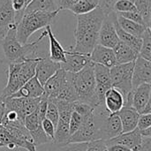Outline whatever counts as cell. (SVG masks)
<instances>
[{"label":"cell","mask_w":151,"mask_h":151,"mask_svg":"<svg viewBox=\"0 0 151 151\" xmlns=\"http://www.w3.org/2000/svg\"><path fill=\"white\" fill-rule=\"evenodd\" d=\"M115 27H116V31H117V35L119 39L120 42L126 43L127 45H128L133 50H134L138 55L141 50V46H142V38L134 36L128 33H127L126 31H124L119 25L117 22V17L115 19Z\"/></svg>","instance_id":"obj_25"},{"label":"cell","mask_w":151,"mask_h":151,"mask_svg":"<svg viewBox=\"0 0 151 151\" xmlns=\"http://www.w3.org/2000/svg\"><path fill=\"white\" fill-rule=\"evenodd\" d=\"M118 14L121 15L122 17L127 19H130V20H132L134 22H136L138 24H141V25H143V26L147 27L146 23L144 22V20H143V19L142 17V15L137 11H135V12H122V13H118Z\"/></svg>","instance_id":"obj_40"},{"label":"cell","mask_w":151,"mask_h":151,"mask_svg":"<svg viewBox=\"0 0 151 151\" xmlns=\"http://www.w3.org/2000/svg\"><path fill=\"white\" fill-rule=\"evenodd\" d=\"M15 13L10 0H0V43L8 31L16 27Z\"/></svg>","instance_id":"obj_12"},{"label":"cell","mask_w":151,"mask_h":151,"mask_svg":"<svg viewBox=\"0 0 151 151\" xmlns=\"http://www.w3.org/2000/svg\"><path fill=\"white\" fill-rule=\"evenodd\" d=\"M142 137L140 134V131L135 128L134 130L127 133H121L119 135L105 141L106 146L119 144L128 148L132 151H139L142 146Z\"/></svg>","instance_id":"obj_10"},{"label":"cell","mask_w":151,"mask_h":151,"mask_svg":"<svg viewBox=\"0 0 151 151\" xmlns=\"http://www.w3.org/2000/svg\"><path fill=\"white\" fill-rule=\"evenodd\" d=\"M90 60L95 64H99L108 68L113 67L117 65L113 50L97 44L90 54Z\"/></svg>","instance_id":"obj_17"},{"label":"cell","mask_w":151,"mask_h":151,"mask_svg":"<svg viewBox=\"0 0 151 151\" xmlns=\"http://www.w3.org/2000/svg\"><path fill=\"white\" fill-rule=\"evenodd\" d=\"M149 127H151V113L150 114H140L136 128L141 131Z\"/></svg>","instance_id":"obj_42"},{"label":"cell","mask_w":151,"mask_h":151,"mask_svg":"<svg viewBox=\"0 0 151 151\" xmlns=\"http://www.w3.org/2000/svg\"><path fill=\"white\" fill-rule=\"evenodd\" d=\"M47 31V36L49 37V43H50V53H49V58L54 62L57 63H65V54H66V50L63 48L61 43L58 42V40L56 38L54 35L51 27L49 26L46 28Z\"/></svg>","instance_id":"obj_21"},{"label":"cell","mask_w":151,"mask_h":151,"mask_svg":"<svg viewBox=\"0 0 151 151\" xmlns=\"http://www.w3.org/2000/svg\"><path fill=\"white\" fill-rule=\"evenodd\" d=\"M4 115H5V105H4V103L2 102L0 104V125H2Z\"/></svg>","instance_id":"obj_48"},{"label":"cell","mask_w":151,"mask_h":151,"mask_svg":"<svg viewBox=\"0 0 151 151\" xmlns=\"http://www.w3.org/2000/svg\"><path fill=\"white\" fill-rule=\"evenodd\" d=\"M93 113V112H92ZM96 129L93 119V114L85 117L81 127L69 138V142H90L96 141Z\"/></svg>","instance_id":"obj_11"},{"label":"cell","mask_w":151,"mask_h":151,"mask_svg":"<svg viewBox=\"0 0 151 151\" xmlns=\"http://www.w3.org/2000/svg\"><path fill=\"white\" fill-rule=\"evenodd\" d=\"M73 85L78 96V102L89 104L93 108L100 104L96 94V81L94 63L89 62L82 70L73 73Z\"/></svg>","instance_id":"obj_4"},{"label":"cell","mask_w":151,"mask_h":151,"mask_svg":"<svg viewBox=\"0 0 151 151\" xmlns=\"http://www.w3.org/2000/svg\"><path fill=\"white\" fill-rule=\"evenodd\" d=\"M117 22H118V25L124 31H126L127 33H128L134 36L139 37V38H142L144 32L148 28V27L138 24L130 19H127L118 13H117Z\"/></svg>","instance_id":"obj_24"},{"label":"cell","mask_w":151,"mask_h":151,"mask_svg":"<svg viewBox=\"0 0 151 151\" xmlns=\"http://www.w3.org/2000/svg\"><path fill=\"white\" fill-rule=\"evenodd\" d=\"M85 117L81 116L75 111H73L71 114V118L69 120V131H70V135L74 134L82 125L84 121Z\"/></svg>","instance_id":"obj_38"},{"label":"cell","mask_w":151,"mask_h":151,"mask_svg":"<svg viewBox=\"0 0 151 151\" xmlns=\"http://www.w3.org/2000/svg\"><path fill=\"white\" fill-rule=\"evenodd\" d=\"M116 17L117 13L115 12H111L105 15L99 30L98 44L113 49L119 42L115 27Z\"/></svg>","instance_id":"obj_6"},{"label":"cell","mask_w":151,"mask_h":151,"mask_svg":"<svg viewBox=\"0 0 151 151\" xmlns=\"http://www.w3.org/2000/svg\"><path fill=\"white\" fill-rule=\"evenodd\" d=\"M99 5V0H78L77 3L69 10L75 16L92 12Z\"/></svg>","instance_id":"obj_27"},{"label":"cell","mask_w":151,"mask_h":151,"mask_svg":"<svg viewBox=\"0 0 151 151\" xmlns=\"http://www.w3.org/2000/svg\"><path fill=\"white\" fill-rule=\"evenodd\" d=\"M77 26L74 31L75 45L72 51L90 56L94 48L98 44V35L102 22L105 17L98 6L92 12L77 15Z\"/></svg>","instance_id":"obj_1"},{"label":"cell","mask_w":151,"mask_h":151,"mask_svg":"<svg viewBox=\"0 0 151 151\" xmlns=\"http://www.w3.org/2000/svg\"><path fill=\"white\" fill-rule=\"evenodd\" d=\"M45 119L50 120L54 125V127L56 128V126L59 119V114H58L57 106L50 100H48V106H47V111H46V114H45Z\"/></svg>","instance_id":"obj_37"},{"label":"cell","mask_w":151,"mask_h":151,"mask_svg":"<svg viewBox=\"0 0 151 151\" xmlns=\"http://www.w3.org/2000/svg\"><path fill=\"white\" fill-rule=\"evenodd\" d=\"M41 126H42V130L46 134V135L51 140V142H54V134H55V127H54V125L50 120H48L47 119H44L41 122Z\"/></svg>","instance_id":"obj_41"},{"label":"cell","mask_w":151,"mask_h":151,"mask_svg":"<svg viewBox=\"0 0 151 151\" xmlns=\"http://www.w3.org/2000/svg\"><path fill=\"white\" fill-rule=\"evenodd\" d=\"M29 134H30V136H31V138L33 140V142L35 145V147L42 146V145L52 142L51 140L46 135V134L42 130V126L40 127H38L37 129L29 132Z\"/></svg>","instance_id":"obj_33"},{"label":"cell","mask_w":151,"mask_h":151,"mask_svg":"<svg viewBox=\"0 0 151 151\" xmlns=\"http://www.w3.org/2000/svg\"><path fill=\"white\" fill-rule=\"evenodd\" d=\"M24 127L28 132L34 131L41 127V121L39 120L37 111H34L27 115L24 119Z\"/></svg>","instance_id":"obj_35"},{"label":"cell","mask_w":151,"mask_h":151,"mask_svg":"<svg viewBox=\"0 0 151 151\" xmlns=\"http://www.w3.org/2000/svg\"><path fill=\"white\" fill-rule=\"evenodd\" d=\"M4 58H1V56H0V64L4 63Z\"/></svg>","instance_id":"obj_51"},{"label":"cell","mask_w":151,"mask_h":151,"mask_svg":"<svg viewBox=\"0 0 151 151\" xmlns=\"http://www.w3.org/2000/svg\"><path fill=\"white\" fill-rule=\"evenodd\" d=\"M44 94L43 86L39 82L37 78L35 76L25 83L17 92L12 94L7 98H38L42 96Z\"/></svg>","instance_id":"obj_18"},{"label":"cell","mask_w":151,"mask_h":151,"mask_svg":"<svg viewBox=\"0 0 151 151\" xmlns=\"http://www.w3.org/2000/svg\"><path fill=\"white\" fill-rule=\"evenodd\" d=\"M70 131H69V123L64 122L62 120H58L54 134V142L58 144H65L69 142L70 138Z\"/></svg>","instance_id":"obj_28"},{"label":"cell","mask_w":151,"mask_h":151,"mask_svg":"<svg viewBox=\"0 0 151 151\" xmlns=\"http://www.w3.org/2000/svg\"><path fill=\"white\" fill-rule=\"evenodd\" d=\"M52 12L56 11H59L57 0H32L30 4L25 10V12Z\"/></svg>","instance_id":"obj_26"},{"label":"cell","mask_w":151,"mask_h":151,"mask_svg":"<svg viewBox=\"0 0 151 151\" xmlns=\"http://www.w3.org/2000/svg\"><path fill=\"white\" fill-rule=\"evenodd\" d=\"M118 0H99V7L103 10L105 15L109 14L113 11V5ZM133 2V0H131Z\"/></svg>","instance_id":"obj_44"},{"label":"cell","mask_w":151,"mask_h":151,"mask_svg":"<svg viewBox=\"0 0 151 151\" xmlns=\"http://www.w3.org/2000/svg\"><path fill=\"white\" fill-rule=\"evenodd\" d=\"M94 75L96 81V94L100 104L104 103V96L111 88L110 68L94 63Z\"/></svg>","instance_id":"obj_8"},{"label":"cell","mask_w":151,"mask_h":151,"mask_svg":"<svg viewBox=\"0 0 151 151\" xmlns=\"http://www.w3.org/2000/svg\"><path fill=\"white\" fill-rule=\"evenodd\" d=\"M140 134H141L142 137H143V138H150V137H151V127L146 128L144 130H141Z\"/></svg>","instance_id":"obj_49"},{"label":"cell","mask_w":151,"mask_h":151,"mask_svg":"<svg viewBox=\"0 0 151 151\" xmlns=\"http://www.w3.org/2000/svg\"><path fill=\"white\" fill-rule=\"evenodd\" d=\"M117 114L121 122L122 133L131 132L136 128L140 114L134 107L124 106Z\"/></svg>","instance_id":"obj_20"},{"label":"cell","mask_w":151,"mask_h":151,"mask_svg":"<svg viewBox=\"0 0 151 151\" xmlns=\"http://www.w3.org/2000/svg\"><path fill=\"white\" fill-rule=\"evenodd\" d=\"M66 81V72L60 68L43 85L44 96L49 99H56L62 91Z\"/></svg>","instance_id":"obj_13"},{"label":"cell","mask_w":151,"mask_h":151,"mask_svg":"<svg viewBox=\"0 0 151 151\" xmlns=\"http://www.w3.org/2000/svg\"><path fill=\"white\" fill-rule=\"evenodd\" d=\"M61 68L60 63H57L50 59L49 56L42 57L35 66V77L43 86L45 82Z\"/></svg>","instance_id":"obj_15"},{"label":"cell","mask_w":151,"mask_h":151,"mask_svg":"<svg viewBox=\"0 0 151 151\" xmlns=\"http://www.w3.org/2000/svg\"><path fill=\"white\" fill-rule=\"evenodd\" d=\"M88 142H67L65 144H58L54 142L50 143L48 151H86Z\"/></svg>","instance_id":"obj_29"},{"label":"cell","mask_w":151,"mask_h":151,"mask_svg":"<svg viewBox=\"0 0 151 151\" xmlns=\"http://www.w3.org/2000/svg\"><path fill=\"white\" fill-rule=\"evenodd\" d=\"M86 151H107V146L105 141L96 140L88 143Z\"/></svg>","instance_id":"obj_43"},{"label":"cell","mask_w":151,"mask_h":151,"mask_svg":"<svg viewBox=\"0 0 151 151\" xmlns=\"http://www.w3.org/2000/svg\"><path fill=\"white\" fill-rule=\"evenodd\" d=\"M0 151H5V150H4V149H3V148H0Z\"/></svg>","instance_id":"obj_52"},{"label":"cell","mask_w":151,"mask_h":151,"mask_svg":"<svg viewBox=\"0 0 151 151\" xmlns=\"http://www.w3.org/2000/svg\"><path fill=\"white\" fill-rule=\"evenodd\" d=\"M113 11L117 13L129 12L137 11L131 0H118L113 5Z\"/></svg>","instance_id":"obj_36"},{"label":"cell","mask_w":151,"mask_h":151,"mask_svg":"<svg viewBox=\"0 0 151 151\" xmlns=\"http://www.w3.org/2000/svg\"><path fill=\"white\" fill-rule=\"evenodd\" d=\"M117 64H127L134 62L138 54L133 50L128 45L119 41V42L112 49Z\"/></svg>","instance_id":"obj_23"},{"label":"cell","mask_w":151,"mask_h":151,"mask_svg":"<svg viewBox=\"0 0 151 151\" xmlns=\"http://www.w3.org/2000/svg\"><path fill=\"white\" fill-rule=\"evenodd\" d=\"M41 97L38 98H5L4 100L5 110L14 111L18 115L24 120L25 117L36 111L39 101Z\"/></svg>","instance_id":"obj_7"},{"label":"cell","mask_w":151,"mask_h":151,"mask_svg":"<svg viewBox=\"0 0 151 151\" xmlns=\"http://www.w3.org/2000/svg\"><path fill=\"white\" fill-rule=\"evenodd\" d=\"M139 151H151V137L150 138H143L142 146Z\"/></svg>","instance_id":"obj_46"},{"label":"cell","mask_w":151,"mask_h":151,"mask_svg":"<svg viewBox=\"0 0 151 151\" xmlns=\"http://www.w3.org/2000/svg\"><path fill=\"white\" fill-rule=\"evenodd\" d=\"M137 12L142 15L148 27H150L151 0H133Z\"/></svg>","instance_id":"obj_30"},{"label":"cell","mask_w":151,"mask_h":151,"mask_svg":"<svg viewBox=\"0 0 151 151\" xmlns=\"http://www.w3.org/2000/svg\"><path fill=\"white\" fill-rule=\"evenodd\" d=\"M124 97L115 88H111L104 96V105L111 113H117L124 107Z\"/></svg>","instance_id":"obj_22"},{"label":"cell","mask_w":151,"mask_h":151,"mask_svg":"<svg viewBox=\"0 0 151 151\" xmlns=\"http://www.w3.org/2000/svg\"><path fill=\"white\" fill-rule=\"evenodd\" d=\"M94 108L88 104L82 102H75L73 106V111L77 112L82 117H88L92 114Z\"/></svg>","instance_id":"obj_39"},{"label":"cell","mask_w":151,"mask_h":151,"mask_svg":"<svg viewBox=\"0 0 151 151\" xmlns=\"http://www.w3.org/2000/svg\"><path fill=\"white\" fill-rule=\"evenodd\" d=\"M89 62H91L89 56L77 53L71 50H66L65 61V63L60 64V65L64 71L76 73L82 70Z\"/></svg>","instance_id":"obj_14"},{"label":"cell","mask_w":151,"mask_h":151,"mask_svg":"<svg viewBox=\"0 0 151 151\" xmlns=\"http://www.w3.org/2000/svg\"><path fill=\"white\" fill-rule=\"evenodd\" d=\"M19 64L20 63L9 64L7 72V83L2 93L0 94L4 100L11 96L22 87L19 78Z\"/></svg>","instance_id":"obj_16"},{"label":"cell","mask_w":151,"mask_h":151,"mask_svg":"<svg viewBox=\"0 0 151 151\" xmlns=\"http://www.w3.org/2000/svg\"><path fill=\"white\" fill-rule=\"evenodd\" d=\"M134 64V62L127 64H117L113 67L110 68L111 87L115 88L122 94L124 101L127 96L133 90L132 76Z\"/></svg>","instance_id":"obj_5"},{"label":"cell","mask_w":151,"mask_h":151,"mask_svg":"<svg viewBox=\"0 0 151 151\" xmlns=\"http://www.w3.org/2000/svg\"><path fill=\"white\" fill-rule=\"evenodd\" d=\"M58 13L59 11L52 12L39 11L24 12L16 26V36L18 41L21 44L27 43L29 37L34 33L51 26Z\"/></svg>","instance_id":"obj_3"},{"label":"cell","mask_w":151,"mask_h":151,"mask_svg":"<svg viewBox=\"0 0 151 151\" xmlns=\"http://www.w3.org/2000/svg\"><path fill=\"white\" fill-rule=\"evenodd\" d=\"M2 102H4V98H3V97H2V96L0 95V104H1Z\"/></svg>","instance_id":"obj_50"},{"label":"cell","mask_w":151,"mask_h":151,"mask_svg":"<svg viewBox=\"0 0 151 151\" xmlns=\"http://www.w3.org/2000/svg\"><path fill=\"white\" fill-rule=\"evenodd\" d=\"M10 1L15 13V20L17 24L21 19V17L23 16L26 8L27 7V5L30 4L32 0H10Z\"/></svg>","instance_id":"obj_34"},{"label":"cell","mask_w":151,"mask_h":151,"mask_svg":"<svg viewBox=\"0 0 151 151\" xmlns=\"http://www.w3.org/2000/svg\"><path fill=\"white\" fill-rule=\"evenodd\" d=\"M78 0H57L58 10H70Z\"/></svg>","instance_id":"obj_45"},{"label":"cell","mask_w":151,"mask_h":151,"mask_svg":"<svg viewBox=\"0 0 151 151\" xmlns=\"http://www.w3.org/2000/svg\"><path fill=\"white\" fill-rule=\"evenodd\" d=\"M151 84L144 83L132 90V107L139 114L142 113L146 104L151 100Z\"/></svg>","instance_id":"obj_19"},{"label":"cell","mask_w":151,"mask_h":151,"mask_svg":"<svg viewBox=\"0 0 151 151\" xmlns=\"http://www.w3.org/2000/svg\"><path fill=\"white\" fill-rule=\"evenodd\" d=\"M0 148L7 149L8 151H15L18 150L17 146L15 145L14 137L2 125H0Z\"/></svg>","instance_id":"obj_31"},{"label":"cell","mask_w":151,"mask_h":151,"mask_svg":"<svg viewBox=\"0 0 151 151\" xmlns=\"http://www.w3.org/2000/svg\"><path fill=\"white\" fill-rule=\"evenodd\" d=\"M45 36H47L46 29L35 41L29 43L21 44L16 36V27H12L0 43L4 59L8 62V64H11L21 63L27 59L44 57L39 52L38 46Z\"/></svg>","instance_id":"obj_2"},{"label":"cell","mask_w":151,"mask_h":151,"mask_svg":"<svg viewBox=\"0 0 151 151\" xmlns=\"http://www.w3.org/2000/svg\"><path fill=\"white\" fill-rule=\"evenodd\" d=\"M141 58L147 59L149 61L151 60V32L150 27H148L142 36V46L139 52Z\"/></svg>","instance_id":"obj_32"},{"label":"cell","mask_w":151,"mask_h":151,"mask_svg":"<svg viewBox=\"0 0 151 151\" xmlns=\"http://www.w3.org/2000/svg\"><path fill=\"white\" fill-rule=\"evenodd\" d=\"M107 151H132L128 148L119 145V144H113L107 146Z\"/></svg>","instance_id":"obj_47"},{"label":"cell","mask_w":151,"mask_h":151,"mask_svg":"<svg viewBox=\"0 0 151 151\" xmlns=\"http://www.w3.org/2000/svg\"><path fill=\"white\" fill-rule=\"evenodd\" d=\"M144 83L151 84V63L150 61L138 56L134 64L132 76L133 88Z\"/></svg>","instance_id":"obj_9"}]
</instances>
